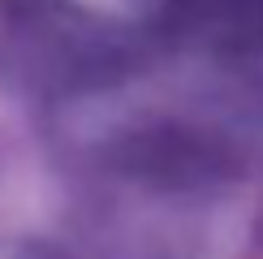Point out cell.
<instances>
[{"label":"cell","instance_id":"obj_1","mask_svg":"<svg viewBox=\"0 0 263 259\" xmlns=\"http://www.w3.org/2000/svg\"><path fill=\"white\" fill-rule=\"evenodd\" d=\"M129 164L138 173H151V177H185L199 181L212 177V173L224 169V160L216 151H207L194 134H177V130H151V134L129 138Z\"/></svg>","mask_w":263,"mask_h":259}]
</instances>
